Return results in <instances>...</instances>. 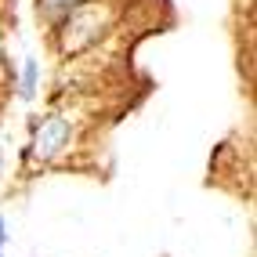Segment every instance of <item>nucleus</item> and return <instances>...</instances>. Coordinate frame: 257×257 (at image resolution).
I'll use <instances>...</instances> for the list:
<instances>
[{"instance_id": "obj_1", "label": "nucleus", "mask_w": 257, "mask_h": 257, "mask_svg": "<svg viewBox=\"0 0 257 257\" xmlns=\"http://www.w3.org/2000/svg\"><path fill=\"white\" fill-rule=\"evenodd\" d=\"M65 145H69V119L65 116H47V119L37 123V131H33L29 160L33 163H47V160H55Z\"/></svg>"}, {"instance_id": "obj_2", "label": "nucleus", "mask_w": 257, "mask_h": 257, "mask_svg": "<svg viewBox=\"0 0 257 257\" xmlns=\"http://www.w3.org/2000/svg\"><path fill=\"white\" fill-rule=\"evenodd\" d=\"M33 91H37V62H26V69H22V98H33Z\"/></svg>"}, {"instance_id": "obj_3", "label": "nucleus", "mask_w": 257, "mask_h": 257, "mask_svg": "<svg viewBox=\"0 0 257 257\" xmlns=\"http://www.w3.org/2000/svg\"><path fill=\"white\" fill-rule=\"evenodd\" d=\"M8 243V228H4V217H0V246Z\"/></svg>"}, {"instance_id": "obj_4", "label": "nucleus", "mask_w": 257, "mask_h": 257, "mask_svg": "<svg viewBox=\"0 0 257 257\" xmlns=\"http://www.w3.org/2000/svg\"><path fill=\"white\" fill-rule=\"evenodd\" d=\"M0 257H4V253H0Z\"/></svg>"}]
</instances>
